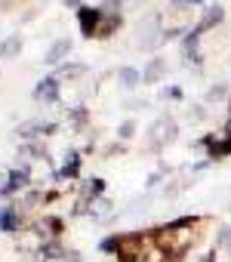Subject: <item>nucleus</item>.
<instances>
[{
    "instance_id": "12",
    "label": "nucleus",
    "mask_w": 231,
    "mask_h": 262,
    "mask_svg": "<svg viewBox=\"0 0 231 262\" xmlns=\"http://www.w3.org/2000/svg\"><path fill=\"white\" fill-rule=\"evenodd\" d=\"M225 93H228V86H225V83H213V86L206 90V96H203V99H206V102H222V99H225Z\"/></svg>"
},
{
    "instance_id": "8",
    "label": "nucleus",
    "mask_w": 231,
    "mask_h": 262,
    "mask_svg": "<svg viewBox=\"0 0 231 262\" xmlns=\"http://www.w3.org/2000/svg\"><path fill=\"white\" fill-rule=\"evenodd\" d=\"M19 50H22V37L13 34V37H7L4 43H0V59H10V56H16Z\"/></svg>"
},
{
    "instance_id": "10",
    "label": "nucleus",
    "mask_w": 231,
    "mask_h": 262,
    "mask_svg": "<svg viewBox=\"0 0 231 262\" xmlns=\"http://www.w3.org/2000/svg\"><path fill=\"white\" fill-rule=\"evenodd\" d=\"M210 155H213V158H228V155H231V133H228L225 139H219V142L210 148Z\"/></svg>"
},
{
    "instance_id": "20",
    "label": "nucleus",
    "mask_w": 231,
    "mask_h": 262,
    "mask_svg": "<svg viewBox=\"0 0 231 262\" xmlns=\"http://www.w3.org/2000/svg\"><path fill=\"white\" fill-rule=\"evenodd\" d=\"M200 262H216V250H210V253H206V256H203Z\"/></svg>"
},
{
    "instance_id": "14",
    "label": "nucleus",
    "mask_w": 231,
    "mask_h": 262,
    "mask_svg": "<svg viewBox=\"0 0 231 262\" xmlns=\"http://www.w3.org/2000/svg\"><path fill=\"white\" fill-rule=\"evenodd\" d=\"M133 133H136V123H133V120H127V123L121 126V139H130Z\"/></svg>"
},
{
    "instance_id": "2",
    "label": "nucleus",
    "mask_w": 231,
    "mask_h": 262,
    "mask_svg": "<svg viewBox=\"0 0 231 262\" xmlns=\"http://www.w3.org/2000/svg\"><path fill=\"white\" fill-rule=\"evenodd\" d=\"M176 133H179V126H176L173 117H157L154 126H151V133H148V139H151L154 148H160V145H170L176 139Z\"/></svg>"
},
{
    "instance_id": "5",
    "label": "nucleus",
    "mask_w": 231,
    "mask_h": 262,
    "mask_svg": "<svg viewBox=\"0 0 231 262\" xmlns=\"http://www.w3.org/2000/svg\"><path fill=\"white\" fill-rule=\"evenodd\" d=\"M225 19V10L216 4V7H210L206 13H203V19H200V25H197V31H206V28H213V25H219Z\"/></svg>"
},
{
    "instance_id": "9",
    "label": "nucleus",
    "mask_w": 231,
    "mask_h": 262,
    "mask_svg": "<svg viewBox=\"0 0 231 262\" xmlns=\"http://www.w3.org/2000/svg\"><path fill=\"white\" fill-rule=\"evenodd\" d=\"M121 25V16H105L102 13V22H99V31H96V37H108L114 28Z\"/></svg>"
},
{
    "instance_id": "13",
    "label": "nucleus",
    "mask_w": 231,
    "mask_h": 262,
    "mask_svg": "<svg viewBox=\"0 0 231 262\" xmlns=\"http://www.w3.org/2000/svg\"><path fill=\"white\" fill-rule=\"evenodd\" d=\"M219 247H222V250L231 247V225H222V228H219Z\"/></svg>"
},
{
    "instance_id": "17",
    "label": "nucleus",
    "mask_w": 231,
    "mask_h": 262,
    "mask_svg": "<svg viewBox=\"0 0 231 262\" xmlns=\"http://www.w3.org/2000/svg\"><path fill=\"white\" fill-rule=\"evenodd\" d=\"M108 207H111L108 201H99V204L93 207V213H96V216H105V213H108Z\"/></svg>"
},
{
    "instance_id": "23",
    "label": "nucleus",
    "mask_w": 231,
    "mask_h": 262,
    "mask_svg": "<svg viewBox=\"0 0 231 262\" xmlns=\"http://www.w3.org/2000/svg\"><path fill=\"white\" fill-rule=\"evenodd\" d=\"M188 4H200V0H188Z\"/></svg>"
},
{
    "instance_id": "19",
    "label": "nucleus",
    "mask_w": 231,
    "mask_h": 262,
    "mask_svg": "<svg viewBox=\"0 0 231 262\" xmlns=\"http://www.w3.org/2000/svg\"><path fill=\"white\" fill-rule=\"evenodd\" d=\"M4 228H13V213H4Z\"/></svg>"
},
{
    "instance_id": "16",
    "label": "nucleus",
    "mask_w": 231,
    "mask_h": 262,
    "mask_svg": "<svg viewBox=\"0 0 231 262\" xmlns=\"http://www.w3.org/2000/svg\"><path fill=\"white\" fill-rule=\"evenodd\" d=\"M80 71H83V65H62V74H65V77H68V74L74 77V74H80Z\"/></svg>"
},
{
    "instance_id": "21",
    "label": "nucleus",
    "mask_w": 231,
    "mask_h": 262,
    "mask_svg": "<svg viewBox=\"0 0 231 262\" xmlns=\"http://www.w3.org/2000/svg\"><path fill=\"white\" fill-rule=\"evenodd\" d=\"M65 7H80V0H65Z\"/></svg>"
},
{
    "instance_id": "4",
    "label": "nucleus",
    "mask_w": 231,
    "mask_h": 262,
    "mask_svg": "<svg viewBox=\"0 0 231 262\" xmlns=\"http://www.w3.org/2000/svg\"><path fill=\"white\" fill-rule=\"evenodd\" d=\"M164 71H167V62H164L160 56H154V59L148 62V68H145L142 80H145V83H154V80H160V77H164Z\"/></svg>"
},
{
    "instance_id": "11",
    "label": "nucleus",
    "mask_w": 231,
    "mask_h": 262,
    "mask_svg": "<svg viewBox=\"0 0 231 262\" xmlns=\"http://www.w3.org/2000/svg\"><path fill=\"white\" fill-rule=\"evenodd\" d=\"M139 80H142V74H139L136 68H121V83H124V86H136Z\"/></svg>"
},
{
    "instance_id": "3",
    "label": "nucleus",
    "mask_w": 231,
    "mask_h": 262,
    "mask_svg": "<svg viewBox=\"0 0 231 262\" xmlns=\"http://www.w3.org/2000/svg\"><path fill=\"white\" fill-rule=\"evenodd\" d=\"M77 22H80V34H83V37H93V34L99 31L102 10H96V7H80V10H77Z\"/></svg>"
},
{
    "instance_id": "1",
    "label": "nucleus",
    "mask_w": 231,
    "mask_h": 262,
    "mask_svg": "<svg viewBox=\"0 0 231 262\" xmlns=\"http://www.w3.org/2000/svg\"><path fill=\"white\" fill-rule=\"evenodd\" d=\"M145 253V237L142 234H124L118 237V259L121 262H139Z\"/></svg>"
},
{
    "instance_id": "6",
    "label": "nucleus",
    "mask_w": 231,
    "mask_h": 262,
    "mask_svg": "<svg viewBox=\"0 0 231 262\" xmlns=\"http://www.w3.org/2000/svg\"><path fill=\"white\" fill-rule=\"evenodd\" d=\"M34 96H37V99H56V96H59V80H56V77H43V80L37 83Z\"/></svg>"
},
{
    "instance_id": "24",
    "label": "nucleus",
    "mask_w": 231,
    "mask_h": 262,
    "mask_svg": "<svg viewBox=\"0 0 231 262\" xmlns=\"http://www.w3.org/2000/svg\"><path fill=\"white\" fill-rule=\"evenodd\" d=\"M228 253H231V247H228Z\"/></svg>"
},
{
    "instance_id": "15",
    "label": "nucleus",
    "mask_w": 231,
    "mask_h": 262,
    "mask_svg": "<svg viewBox=\"0 0 231 262\" xmlns=\"http://www.w3.org/2000/svg\"><path fill=\"white\" fill-rule=\"evenodd\" d=\"M167 99H173V102H179L182 99V86H167V93H164Z\"/></svg>"
},
{
    "instance_id": "7",
    "label": "nucleus",
    "mask_w": 231,
    "mask_h": 262,
    "mask_svg": "<svg viewBox=\"0 0 231 262\" xmlns=\"http://www.w3.org/2000/svg\"><path fill=\"white\" fill-rule=\"evenodd\" d=\"M68 50H71V40H65V37H62V40H56V43L50 47V53H47V62L53 65V62L65 59V56H68Z\"/></svg>"
},
{
    "instance_id": "22",
    "label": "nucleus",
    "mask_w": 231,
    "mask_h": 262,
    "mask_svg": "<svg viewBox=\"0 0 231 262\" xmlns=\"http://www.w3.org/2000/svg\"><path fill=\"white\" fill-rule=\"evenodd\" d=\"M182 4H188V0H173V7H182Z\"/></svg>"
},
{
    "instance_id": "18",
    "label": "nucleus",
    "mask_w": 231,
    "mask_h": 262,
    "mask_svg": "<svg viewBox=\"0 0 231 262\" xmlns=\"http://www.w3.org/2000/svg\"><path fill=\"white\" fill-rule=\"evenodd\" d=\"M188 117H194V120H200V117H203V108H200V105H194V108H188Z\"/></svg>"
}]
</instances>
